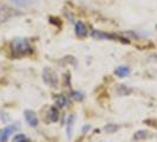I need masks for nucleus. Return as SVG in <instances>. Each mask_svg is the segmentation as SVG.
I'll return each instance as SVG.
<instances>
[{
    "label": "nucleus",
    "instance_id": "1",
    "mask_svg": "<svg viewBox=\"0 0 157 142\" xmlns=\"http://www.w3.org/2000/svg\"><path fill=\"white\" fill-rule=\"evenodd\" d=\"M11 51L16 57H23V56L32 53V46L29 40L25 38H17L11 43Z\"/></svg>",
    "mask_w": 157,
    "mask_h": 142
},
{
    "label": "nucleus",
    "instance_id": "2",
    "mask_svg": "<svg viewBox=\"0 0 157 142\" xmlns=\"http://www.w3.org/2000/svg\"><path fill=\"white\" fill-rule=\"evenodd\" d=\"M43 81H44V83L46 85L51 88H57L58 87V83H59L57 73L52 69H50V68H45L43 70Z\"/></svg>",
    "mask_w": 157,
    "mask_h": 142
},
{
    "label": "nucleus",
    "instance_id": "3",
    "mask_svg": "<svg viewBox=\"0 0 157 142\" xmlns=\"http://www.w3.org/2000/svg\"><path fill=\"white\" fill-rule=\"evenodd\" d=\"M91 36L96 38V39H111V40H122V41H124L125 44H128V40L124 39V38H122V37H118L116 34H113V33H106V32H101V31H92L91 33Z\"/></svg>",
    "mask_w": 157,
    "mask_h": 142
},
{
    "label": "nucleus",
    "instance_id": "4",
    "mask_svg": "<svg viewBox=\"0 0 157 142\" xmlns=\"http://www.w3.org/2000/svg\"><path fill=\"white\" fill-rule=\"evenodd\" d=\"M24 116H25V121L27 122V124L32 128H37L39 124V120L37 117V114L31 109H26L24 111Z\"/></svg>",
    "mask_w": 157,
    "mask_h": 142
},
{
    "label": "nucleus",
    "instance_id": "5",
    "mask_svg": "<svg viewBox=\"0 0 157 142\" xmlns=\"http://www.w3.org/2000/svg\"><path fill=\"white\" fill-rule=\"evenodd\" d=\"M17 130L16 124H11L2 129H0V142H7L8 139L11 137V135Z\"/></svg>",
    "mask_w": 157,
    "mask_h": 142
},
{
    "label": "nucleus",
    "instance_id": "6",
    "mask_svg": "<svg viewBox=\"0 0 157 142\" xmlns=\"http://www.w3.org/2000/svg\"><path fill=\"white\" fill-rule=\"evenodd\" d=\"M75 31H76V34L78 36L79 38H85L87 36V29L85 26V24L82 23V22H78L75 25Z\"/></svg>",
    "mask_w": 157,
    "mask_h": 142
},
{
    "label": "nucleus",
    "instance_id": "7",
    "mask_svg": "<svg viewBox=\"0 0 157 142\" xmlns=\"http://www.w3.org/2000/svg\"><path fill=\"white\" fill-rule=\"evenodd\" d=\"M115 75L118 76L119 78H125L130 75V69L128 66H124V65H121L118 66L117 69L115 70Z\"/></svg>",
    "mask_w": 157,
    "mask_h": 142
},
{
    "label": "nucleus",
    "instance_id": "8",
    "mask_svg": "<svg viewBox=\"0 0 157 142\" xmlns=\"http://www.w3.org/2000/svg\"><path fill=\"white\" fill-rule=\"evenodd\" d=\"M116 94L119 95V96H128L129 94H131V89L124 85V84H119L116 87Z\"/></svg>",
    "mask_w": 157,
    "mask_h": 142
},
{
    "label": "nucleus",
    "instance_id": "9",
    "mask_svg": "<svg viewBox=\"0 0 157 142\" xmlns=\"http://www.w3.org/2000/svg\"><path fill=\"white\" fill-rule=\"evenodd\" d=\"M47 118H50L51 122H57L58 118H59V111L56 107H51V109L48 111V115H47Z\"/></svg>",
    "mask_w": 157,
    "mask_h": 142
},
{
    "label": "nucleus",
    "instance_id": "10",
    "mask_svg": "<svg viewBox=\"0 0 157 142\" xmlns=\"http://www.w3.org/2000/svg\"><path fill=\"white\" fill-rule=\"evenodd\" d=\"M12 13H13V12H12L10 8L6 7V6H4V5H1V6H0V16L2 17V18H1L0 22H4V20L8 19V17H11Z\"/></svg>",
    "mask_w": 157,
    "mask_h": 142
},
{
    "label": "nucleus",
    "instance_id": "11",
    "mask_svg": "<svg viewBox=\"0 0 157 142\" xmlns=\"http://www.w3.org/2000/svg\"><path fill=\"white\" fill-rule=\"evenodd\" d=\"M56 103H57V105L59 107V108H64L65 105H67V103H69V100L63 96V95H58V96H56Z\"/></svg>",
    "mask_w": 157,
    "mask_h": 142
},
{
    "label": "nucleus",
    "instance_id": "12",
    "mask_svg": "<svg viewBox=\"0 0 157 142\" xmlns=\"http://www.w3.org/2000/svg\"><path fill=\"white\" fill-rule=\"evenodd\" d=\"M11 1H12V4L14 6H19V7L29 6V5H32L34 2V0H11Z\"/></svg>",
    "mask_w": 157,
    "mask_h": 142
},
{
    "label": "nucleus",
    "instance_id": "13",
    "mask_svg": "<svg viewBox=\"0 0 157 142\" xmlns=\"http://www.w3.org/2000/svg\"><path fill=\"white\" fill-rule=\"evenodd\" d=\"M72 126H73V116L71 115L69 116L67 122H66V134L69 139H71V135H72Z\"/></svg>",
    "mask_w": 157,
    "mask_h": 142
},
{
    "label": "nucleus",
    "instance_id": "14",
    "mask_svg": "<svg viewBox=\"0 0 157 142\" xmlns=\"http://www.w3.org/2000/svg\"><path fill=\"white\" fill-rule=\"evenodd\" d=\"M148 132L147 130H138L136 132L134 135V140H143V139H147L148 137Z\"/></svg>",
    "mask_w": 157,
    "mask_h": 142
},
{
    "label": "nucleus",
    "instance_id": "15",
    "mask_svg": "<svg viewBox=\"0 0 157 142\" xmlns=\"http://www.w3.org/2000/svg\"><path fill=\"white\" fill-rule=\"evenodd\" d=\"M71 96H72V98L76 100V101H82V100L84 98V94L80 93V91H77V90H72V91H71Z\"/></svg>",
    "mask_w": 157,
    "mask_h": 142
},
{
    "label": "nucleus",
    "instance_id": "16",
    "mask_svg": "<svg viewBox=\"0 0 157 142\" xmlns=\"http://www.w3.org/2000/svg\"><path fill=\"white\" fill-rule=\"evenodd\" d=\"M118 129H119V126H117V124H106L104 127V130L106 133H115Z\"/></svg>",
    "mask_w": 157,
    "mask_h": 142
},
{
    "label": "nucleus",
    "instance_id": "17",
    "mask_svg": "<svg viewBox=\"0 0 157 142\" xmlns=\"http://www.w3.org/2000/svg\"><path fill=\"white\" fill-rule=\"evenodd\" d=\"M29 141H30V139L24 134L16 135V136H14V139H13V142H29Z\"/></svg>",
    "mask_w": 157,
    "mask_h": 142
},
{
    "label": "nucleus",
    "instance_id": "18",
    "mask_svg": "<svg viewBox=\"0 0 157 142\" xmlns=\"http://www.w3.org/2000/svg\"><path fill=\"white\" fill-rule=\"evenodd\" d=\"M89 129H90V126H85L84 127V129H83V133H86Z\"/></svg>",
    "mask_w": 157,
    "mask_h": 142
},
{
    "label": "nucleus",
    "instance_id": "19",
    "mask_svg": "<svg viewBox=\"0 0 157 142\" xmlns=\"http://www.w3.org/2000/svg\"><path fill=\"white\" fill-rule=\"evenodd\" d=\"M29 142H31V140H30V141H29Z\"/></svg>",
    "mask_w": 157,
    "mask_h": 142
}]
</instances>
